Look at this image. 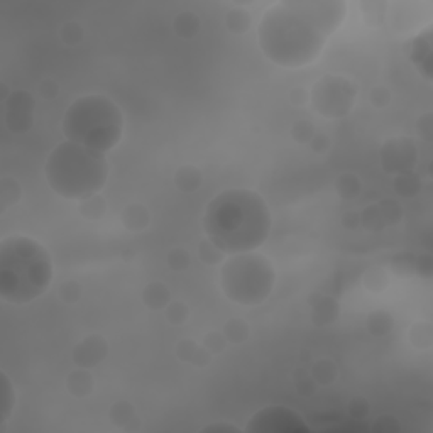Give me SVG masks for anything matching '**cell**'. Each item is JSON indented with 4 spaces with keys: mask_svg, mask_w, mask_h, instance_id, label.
Here are the masks:
<instances>
[{
    "mask_svg": "<svg viewBox=\"0 0 433 433\" xmlns=\"http://www.w3.org/2000/svg\"><path fill=\"white\" fill-rule=\"evenodd\" d=\"M347 16L343 0H283L268 7L257 26L263 54L281 68H305L320 58Z\"/></svg>",
    "mask_w": 433,
    "mask_h": 433,
    "instance_id": "obj_1",
    "label": "cell"
},
{
    "mask_svg": "<svg viewBox=\"0 0 433 433\" xmlns=\"http://www.w3.org/2000/svg\"><path fill=\"white\" fill-rule=\"evenodd\" d=\"M266 200L252 190H225L208 201L203 214L205 237L225 256L257 251L271 234Z\"/></svg>",
    "mask_w": 433,
    "mask_h": 433,
    "instance_id": "obj_2",
    "label": "cell"
},
{
    "mask_svg": "<svg viewBox=\"0 0 433 433\" xmlns=\"http://www.w3.org/2000/svg\"><path fill=\"white\" fill-rule=\"evenodd\" d=\"M51 254L36 239L9 235L0 242V298L28 305L43 296L53 281Z\"/></svg>",
    "mask_w": 433,
    "mask_h": 433,
    "instance_id": "obj_3",
    "label": "cell"
},
{
    "mask_svg": "<svg viewBox=\"0 0 433 433\" xmlns=\"http://www.w3.org/2000/svg\"><path fill=\"white\" fill-rule=\"evenodd\" d=\"M44 177L56 195L80 201L103 190L108 178L105 154L63 141L48 156Z\"/></svg>",
    "mask_w": 433,
    "mask_h": 433,
    "instance_id": "obj_4",
    "label": "cell"
},
{
    "mask_svg": "<svg viewBox=\"0 0 433 433\" xmlns=\"http://www.w3.org/2000/svg\"><path fill=\"white\" fill-rule=\"evenodd\" d=\"M61 129L66 141L107 154L121 143L124 115L105 95H83L66 108Z\"/></svg>",
    "mask_w": 433,
    "mask_h": 433,
    "instance_id": "obj_5",
    "label": "cell"
},
{
    "mask_svg": "<svg viewBox=\"0 0 433 433\" xmlns=\"http://www.w3.org/2000/svg\"><path fill=\"white\" fill-rule=\"evenodd\" d=\"M276 283L274 264L257 251L234 254L220 268V288L232 303L257 307L270 298Z\"/></svg>",
    "mask_w": 433,
    "mask_h": 433,
    "instance_id": "obj_6",
    "label": "cell"
},
{
    "mask_svg": "<svg viewBox=\"0 0 433 433\" xmlns=\"http://www.w3.org/2000/svg\"><path fill=\"white\" fill-rule=\"evenodd\" d=\"M357 99V85L342 74H323L310 92L313 110L327 119H342L352 112Z\"/></svg>",
    "mask_w": 433,
    "mask_h": 433,
    "instance_id": "obj_7",
    "label": "cell"
},
{
    "mask_svg": "<svg viewBox=\"0 0 433 433\" xmlns=\"http://www.w3.org/2000/svg\"><path fill=\"white\" fill-rule=\"evenodd\" d=\"M245 433H310L305 418L286 406H268L254 413L244 428Z\"/></svg>",
    "mask_w": 433,
    "mask_h": 433,
    "instance_id": "obj_8",
    "label": "cell"
},
{
    "mask_svg": "<svg viewBox=\"0 0 433 433\" xmlns=\"http://www.w3.org/2000/svg\"><path fill=\"white\" fill-rule=\"evenodd\" d=\"M379 163L387 174L413 171L418 163V149L412 137L396 136L384 141L379 149Z\"/></svg>",
    "mask_w": 433,
    "mask_h": 433,
    "instance_id": "obj_9",
    "label": "cell"
},
{
    "mask_svg": "<svg viewBox=\"0 0 433 433\" xmlns=\"http://www.w3.org/2000/svg\"><path fill=\"white\" fill-rule=\"evenodd\" d=\"M3 105H6V125L10 132L21 136L32 129L36 100L31 93L26 90H12Z\"/></svg>",
    "mask_w": 433,
    "mask_h": 433,
    "instance_id": "obj_10",
    "label": "cell"
},
{
    "mask_svg": "<svg viewBox=\"0 0 433 433\" xmlns=\"http://www.w3.org/2000/svg\"><path fill=\"white\" fill-rule=\"evenodd\" d=\"M107 356L108 342L99 334L87 335L73 349V362L77 367L93 369L99 364H102Z\"/></svg>",
    "mask_w": 433,
    "mask_h": 433,
    "instance_id": "obj_11",
    "label": "cell"
},
{
    "mask_svg": "<svg viewBox=\"0 0 433 433\" xmlns=\"http://www.w3.org/2000/svg\"><path fill=\"white\" fill-rule=\"evenodd\" d=\"M410 59L415 65L418 73L427 81L433 78V32L430 26L425 31H420L412 39L410 46Z\"/></svg>",
    "mask_w": 433,
    "mask_h": 433,
    "instance_id": "obj_12",
    "label": "cell"
},
{
    "mask_svg": "<svg viewBox=\"0 0 433 433\" xmlns=\"http://www.w3.org/2000/svg\"><path fill=\"white\" fill-rule=\"evenodd\" d=\"M427 3L421 2H393L387 3V12L386 17H390L391 26L393 29H396L399 32H410L413 29H418V26L421 24V14H430L421 12V7H425Z\"/></svg>",
    "mask_w": 433,
    "mask_h": 433,
    "instance_id": "obj_13",
    "label": "cell"
},
{
    "mask_svg": "<svg viewBox=\"0 0 433 433\" xmlns=\"http://www.w3.org/2000/svg\"><path fill=\"white\" fill-rule=\"evenodd\" d=\"M308 303L312 307V322L316 327H325V325L335 323L339 320V316H341V305H339V301L335 298L327 296V294H310Z\"/></svg>",
    "mask_w": 433,
    "mask_h": 433,
    "instance_id": "obj_14",
    "label": "cell"
},
{
    "mask_svg": "<svg viewBox=\"0 0 433 433\" xmlns=\"http://www.w3.org/2000/svg\"><path fill=\"white\" fill-rule=\"evenodd\" d=\"M108 418L115 427L122 428L124 432L139 430V418L136 415V408L129 401H117L108 410Z\"/></svg>",
    "mask_w": 433,
    "mask_h": 433,
    "instance_id": "obj_15",
    "label": "cell"
},
{
    "mask_svg": "<svg viewBox=\"0 0 433 433\" xmlns=\"http://www.w3.org/2000/svg\"><path fill=\"white\" fill-rule=\"evenodd\" d=\"M66 391L74 398L90 396L95 390V379H93L92 369L77 367L66 376Z\"/></svg>",
    "mask_w": 433,
    "mask_h": 433,
    "instance_id": "obj_16",
    "label": "cell"
},
{
    "mask_svg": "<svg viewBox=\"0 0 433 433\" xmlns=\"http://www.w3.org/2000/svg\"><path fill=\"white\" fill-rule=\"evenodd\" d=\"M121 220L130 232H143L151 225V212L143 203H130L122 210Z\"/></svg>",
    "mask_w": 433,
    "mask_h": 433,
    "instance_id": "obj_17",
    "label": "cell"
},
{
    "mask_svg": "<svg viewBox=\"0 0 433 433\" xmlns=\"http://www.w3.org/2000/svg\"><path fill=\"white\" fill-rule=\"evenodd\" d=\"M173 301L171 298V291L166 285L161 281H152L144 286L143 290V303L145 308L152 310V312H163L168 305Z\"/></svg>",
    "mask_w": 433,
    "mask_h": 433,
    "instance_id": "obj_18",
    "label": "cell"
},
{
    "mask_svg": "<svg viewBox=\"0 0 433 433\" xmlns=\"http://www.w3.org/2000/svg\"><path fill=\"white\" fill-rule=\"evenodd\" d=\"M201 183H203V174L193 164H185L178 168L174 173V185L183 193H195L197 190H200Z\"/></svg>",
    "mask_w": 433,
    "mask_h": 433,
    "instance_id": "obj_19",
    "label": "cell"
},
{
    "mask_svg": "<svg viewBox=\"0 0 433 433\" xmlns=\"http://www.w3.org/2000/svg\"><path fill=\"white\" fill-rule=\"evenodd\" d=\"M365 328L376 339H383L390 335L394 328V319L386 310H374L365 319Z\"/></svg>",
    "mask_w": 433,
    "mask_h": 433,
    "instance_id": "obj_20",
    "label": "cell"
},
{
    "mask_svg": "<svg viewBox=\"0 0 433 433\" xmlns=\"http://www.w3.org/2000/svg\"><path fill=\"white\" fill-rule=\"evenodd\" d=\"M0 391H2V398H0V423H2V428L0 430L3 432V428H6L3 425L7 423V420L14 412V406H16V391H14L9 376L3 371L0 372Z\"/></svg>",
    "mask_w": 433,
    "mask_h": 433,
    "instance_id": "obj_21",
    "label": "cell"
},
{
    "mask_svg": "<svg viewBox=\"0 0 433 433\" xmlns=\"http://www.w3.org/2000/svg\"><path fill=\"white\" fill-rule=\"evenodd\" d=\"M310 374L319 386H330L339 379V367L332 359H319L310 365Z\"/></svg>",
    "mask_w": 433,
    "mask_h": 433,
    "instance_id": "obj_22",
    "label": "cell"
},
{
    "mask_svg": "<svg viewBox=\"0 0 433 433\" xmlns=\"http://www.w3.org/2000/svg\"><path fill=\"white\" fill-rule=\"evenodd\" d=\"M394 192L403 199H413L420 193L421 180L415 171H405V173L394 174L393 178Z\"/></svg>",
    "mask_w": 433,
    "mask_h": 433,
    "instance_id": "obj_23",
    "label": "cell"
},
{
    "mask_svg": "<svg viewBox=\"0 0 433 433\" xmlns=\"http://www.w3.org/2000/svg\"><path fill=\"white\" fill-rule=\"evenodd\" d=\"M201 21L195 12H181L174 17L173 29L181 39H193L200 32Z\"/></svg>",
    "mask_w": 433,
    "mask_h": 433,
    "instance_id": "obj_24",
    "label": "cell"
},
{
    "mask_svg": "<svg viewBox=\"0 0 433 433\" xmlns=\"http://www.w3.org/2000/svg\"><path fill=\"white\" fill-rule=\"evenodd\" d=\"M225 26L232 34H245L252 26V16L244 7H234L227 12Z\"/></svg>",
    "mask_w": 433,
    "mask_h": 433,
    "instance_id": "obj_25",
    "label": "cell"
},
{
    "mask_svg": "<svg viewBox=\"0 0 433 433\" xmlns=\"http://www.w3.org/2000/svg\"><path fill=\"white\" fill-rule=\"evenodd\" d=\"M408 341L418 350H428L433 343V328L430 322H416L410 327Z\"/></svg>",
    "mask_w": 433,
    "mask_h": 433,
    "instance_id": "obj_26",
    "label": "cell"
},
{
    "mask_svg": "<svg viewBox=\"0 0 433 433\" xmlns=\"http://www.w3.org/2000/svg\"><path fill=\"white\" fill-rule=\"evenodd\" d=\"M78 212L87 220H100L107 214V201L100 193L78 201Z\"/></svg>",
    "mask_w": 433,
    "mask_h": 433,
    "instance_id": "obj_27",
    "label": "cell"
},
{
    "mask_svg": "<svg viewBox=\"0 0 433 433\" xmlns=\"http://www.w3.org/2000/svg\"><path fill=\"white\" fill-rule=\"evenodd\" d=\"M362 285H364V288L369 293H383L390 286V274H387V271L384 268L372 266L362 276Z\"/></svg>",
    "mask_w": 433,
    "mask_h": 433,
    "instance_id": "obj_28",
    "label": "cell"
},
{
    "mask_svg": "<svg viewBox=\"0 0 433 433\" xmlns=\"http://www.w3.org/2000/svg\"><path fill=\"white\" fill-rule=\"evenodd\" d=\"M362 183L357 174L352 173H342L341 177L335 180V192L342 200H356L361 195Z\"/></svg>",
    "mask_w": 433,
    "mask_h": 433,
    "instance_id": "obj_29",
    "label": "cell"
},
{
    "mask_svg": "<svg viewBox=\"0 0 433 433\" xmlns=\"http://www.w3.org/2000/svg\"><path fill=\"white\" fill-rule=\"evenodd\" d=\"M22 199V188L16 178L3 177L0 180V203H2V212L7 208L17 205Z\"/></svg>",
    "mask_w": 433,
    "mask_h": 433,
    "instance_id": "obj_30",
    "label": "cell"
},
{
    "mask_svg": "<svg viewBox=\"0 0 433 433\" xmlns=\"http://www.w3.org/2000/svg\"><path fill=\"white\" fill-rule=\"evenodd\" d=\"M223 335H225L227 342L234 343V345H239V343H244L251 335V328H249V323L245 322L244 319H230L227 320L225 325L222 328Z\"/></svg>",
    "mask_w": 433,
    "mask_h": 433,
    "instance_id": "obj_31",
    "label": "cell"
},
{
    "mask_svg": "<svg viewBox=\"0 0 433 433\" xmlns=\"http://www.w3.org/2000/svg\"><path fill=\"white\" fill-rule=\"evenodd\" d=\"M415 263L416 256L412 252H399L391 259V272H393L396 278L401 279H410L415 274Z\"/></svg>",
    "mask_w": 433,
    "mask_h": 433,
    "instance_id": "obj_32",
    "label": "cell"
},
{
    "mask_svg": "<svg viewBox=\"0 0 433 433\" xmlns=\"http://www.w3.org/2000/svg\"><path fill=\"white\" fill-rule=\"evenodd\" d=\"M361 227H364L369 232H381V230L386 229L383 216H381L378 203L367 205V207L361 212Z\"/></svg>",
    "mask_w": 433,
    "mask_h": 433,
    "instance_id": "obj_33",
    "label": "cell"
},
{
    "mask_svg": "<svg viewBox=\"0 0 433 433\" xmlns=\"http://www.w3.org/2000/svg\"><path fill=\"white\" fill-rule=\"evenodd\" d=\"M199 257L207 266H219L225 261V254L220 251L208 237H205L199 244Z\"/></svg>",
    "mask_w": 433,
    "mask_h": 433,
    "instance_id": "obj_34",
    "label": "cell"
},
{
    "mask_svg": "<svg viewBox=\"0 0 433 433\" xmlns=\"http://www.w3.org/2000/svg\"><path fill=\"white\" fill-rule=\"evenodd\" d=\"M361 12L364 21L369 26L383 24L386 19L387 3L386 2H361Z\"/></svg>",
    "mask_w": 433,
    "mask_h": 433,
    "instance_id": "obj_35",
    "label": "cell"
},
{
    "mask_svg": "<svg viewBox=\"0 0 433 433\" xmlns=\"http://www.w3.org/2000/svg\"><path fill=\"white\" fill-rule=\"evenodd\" d=\"M378 207L381 212V216L384 220V225L387 227H394L401 222L403 219V208L401 205L398 203L396 200H391V199H384L378 201Z\"/></svg>",
    "mask_w": 433,
    "mask_h": 433,
    "instance_id": "obj_36",
    "label": "cell"
},
{
    "mask_svg": "<svg viewBox=\"0 0 433 433\" xmlns=\"http://www.w3.org/2000/svg\"><path fill=\"white\" fill-rule=\"evenodd\" d=\"M163 312H164V316H166L168 322H170L171 325H174V327L185 325L190 319L188 305H186L185 301H180V300L171 301V303L168 305V307L164 308Z\"/></svg>",
    "mask_w": 433,
    "mask_h": 433,
    "instance_id": "obj_37",
    "label": "cell"
},
{
    "mask_svg": "<svg viewBox=\"0 0 433 433\" xmlns=\"http://www.w3.org/2000/svg\"><path fill=\"white\" fill-rule=\"evenodd\" d=\"M294 387H296V391L301 396H312V394L316 393L319 384L315 383V379L310 374V369H298L294 372Z\"/></svg>",
    "mask_w": 433,
    "mask_h": 433,
    "instance_id": "obj_38",
    "label": "cell"
},
{
    "mask_svg": "<svg viewBox=\"0 0 433 433\" xmlns=\"http://www.w3.org/2000/svg\"><path fill=\"white\" fill-rule=\"evenodd\" d=\"M290 134H291V139H293L294 143L310 144V141L313 139V136H315L316 132L312 122L301 119V121H296L293 125H291Z\"/></svg>",
    "mask_w": 433,
    "mask_h": 433,
    "instance_id": "obj_39",
    "label": "cell"
},
{
    "mask_svg": "<svg viewBox=\"0 0 433 433\" xmlns=\"http://www.w3.org/2000/svg\"><path fill=\"white\" fill-rule=\"evenodd\" d=\"M166 263H168V268H170L171 271L183 272V271L188 270L190 264H192V259H190V254H188V251H186V249L174 248V249H171L170 252H168Z\"/></svg>",
    "mask_w": 433,
    "mask_h": 433,
    "instance_id": "obj_40",
    "label": "cell"
},
{
    "mask_svg": "<svg viewBox=\"0 0 433 433\" xmlns=\"http://www.w3.org/2000/svg\"><path fill=\"white\" fill-rule=\"evenodd\" d=\"M201 345L205 347V349L208 350V352L212 354V356H219V354H222L223 350L227 349V345H229V342H227L225 335H223V332H216V330H212L208 332L207 335L203 337V342H201Z\"/></svg>",
    "mask_w": 433,
    "mask_h": 433,
    "instance_id": "obj_41",
    "label": "cell"
},
{
    "mask_svg": "<svg viewBox=\"0 0 433 433\" xmlns=\"http://www.w3.org/2000/svg\"><path fill=\"white\" fill-rule=\"evenodd\" d=\"M59 36H61V41L68 46H77V44L81 43L83 39V28H81L78 22H66V24L61 26V31H59Z\"/></svg>",
    "mask_w": 433,
    "mask_h": 433,
    "instance_id": "obj_42",
    "label": "cell"
},
{
    "mask_svg": "<svg viewBox=\"0 0 433 433\" xmlns=\"http://www.w3.org/2000/svg\"><path fill=\"white\" fill-rule=\"evenodd\" d=\"M200 345L201 343L192 341V339H185V341L178 342L177 352L174 354H177V357L181 362H186V364H193L197 352L200 350Z\"/></svg>",
    "mask_w": 433,
    "mask_h": 433,
    "instance_id": "obj_43",
    "label": "cell"
},
{
    "mask_svg": "<svg viewBox=\"0 0 433 433\" xmlns=\"http://www.w3.org/2000/svg\"><path fill=\"white\" fill-rule=\"evenodd\" d=\"M58 296L59 300L65 301V303H77L81 296V286L78 285L74 279H68V281H63L61 286L58 288Z\"/></svg>",
    "mask_w": 433,
    "mask_h": 433,
    "instance_id": "obj_44",
    "label": "cell"
},
{
    "mask_svg": "<svg viewBox=\"0 0 433 433\" xmlns=\"http://www.w3.org/2000/svg\"><path fill=\"white\" fill-rule=\"evenodd\" d=\"M369 430L374 433H396L401 430V425L393 415H381L372 421Z\"/></svg>",
    "mask_w": 433,
    "mask_h": 433,
    "instance_id": "obj_45",
    "label": "cell"
},
{
    "mask_svg": "<svg viewBox=\"0 0 433 433\" xmlns=\"http://www.w3.org/2000/svg\"><path fill=\"white\" fill-rule=\"evenodd\" d=\"M393 100V93L384 85H376L369 90V102L376 108H386Z\"/></svg>",
    "mask_w": 433,
    "mask_h": 433,
    "instance_id": "obj_46",
    "label": "cell"
},
{
    "mask_svg": "<svg viewBox=\"0 0 433 433\" xmlns=\"http://www.w3.org/2000/svg\"><path fill=\"white\" fill-rule=\"evenodd\" d=\"M416 134L420 136V139L427 141L430 143L433 139V115L432 112H427V114L420 115L416 122Z\"/></svg>",
    "mask_w": 433,
    "mask_h": 433,
    "instance_id": "obj_47",
    "label": "cell"
},
{
    "mask_svg": "<svg viewBox=\"0 0 433 433\" xmlns=\"http://www.w3.org/2000/svg\"><path fill=\"white\" fill-rule=\"evenodd\" d=\"M415 274L420 276L423 279H430L433 276V257L432 254L425 252L416 256V263H415Z\"/></svg>",
    "mask_w": 433,
    "mask_h": 433,
    "instance_id": "obj_48",
    "label": "cell"
},
{
    "mask_svg": "<svg viewBox=\"0 0 433 433\" xmlns=\"http://www.w3.org/2000/svg\"><path fill=\"white\" fill-rule=\"evenodd\" d=\"M349 415L354 421H362L369 415V403L364 398H354L349 403Z\"/></svg>",
    "mask_w": 433,
    "mask_h": 433,
    "instance_id": "obj_49",
    "label": "cell"
},
{
    "mask_svg": "<svg viewBox=\"0 0 433 433\" xmlns=\"http://www.w3.org/2000/svg\"><path fill=\"white\" fill-rule=\"evenodd\" d=\"M308 145L312 148L313 152H316V154H325V152L330 149V139H328V136H325V134H315Z\"/></svg>",
    "mask_w": 433,
    "mask_h": 433,
    "instance_id": "obj_50",
    "label": "cell"
},
{
    "mask_svg": "<svg viewBox=\"0 0 433 433\" xmlns=\"http://www.w3.org/2000/svg\"><path fill=\"white\" fill-rule=\"evenodd\" d=\"M290 102L293 103L294 107H303L310 103V92L303 87H294L293 90L290 92Z\"/></svg>",
    "mask_w": 433,
    "mask_h": 433,
    "instance_id": "obj_51",
    "label": "cell"
},
{
    "mask_svg": "<svg viewBox=\"0 0 433 433\" xmlns=\"http://www.w3.org/2000/svg\"><path fill=\"white\" fill-rule=\"evenodd\" d=\"M201 433H208V432H214V433H230V432H235V433H241L244 432L242 428L235 427V425L232 423H225V421H219V423H212V425H207V427H203L200 430Z\"/></svg>",
    "mask_w": 433,
    "mask_h": 433,
    "instance_id": "obj_52",
    "label": "cell"
},
{
    "mask_svg": "<svg viewBox=\"0 0 433 433\" xmlns=\"http://www.w3.org/2000/svg\"><path fill=\"white\" fill-rule=\"evenodd\" d=\"M59 87L53 80H43L39 83V95L46 100H53L58 97Z\"/></svg>",
    "mask_w": 433,
    "mask_h": 433,
    "instance_id": "obj_53",
    "label": "cell"
},
{
    "mask_svg": "<svg viewBox=\"0 0 433 433\" xmlns=\"http://www.w3.org/2000/svg\"><path fill=\"white\" fill-rule=\"evenodd\" d=\"M341 223H342V227H345L347 230L359 229L361 227V214L359 212L347 210L345 214L341 216Z\"/></svg>",
    "mask_w": 433,
    "mask_h": 433,
    "instance_id": "obj_54",
    "label": "cell"
}]
</instances>
